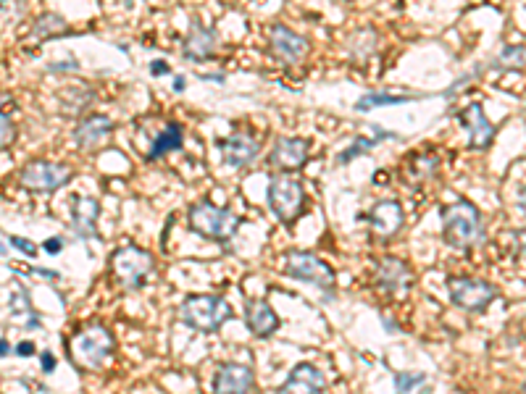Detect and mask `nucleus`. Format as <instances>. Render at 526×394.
Wrapping results in <instances>:
<instances>
[{"label":"nucleus","instance_id":"1","mask_svg":"<svg viewBox=\"0 0 526 394\" xmlns=\"http://www.w3.org/2000/svg\"><path fill=\"white\" fill-rule=\"evenodd\" d=\"M442 240L453 250H474L484 245L487 226L477 205L461 197L448 208H442Z\"/></svg>","mask_w":526,"mask_h":394},{"label":"nucleus","instance_id":"2","mask_svg":"<svg viewBox=\"0 0 526 394\" xmlns=\"http://www.w3.org/2000/svg\"><path fill=\"white\" fill-rule=\"evenodd\" d=\"M116 339L106 324H85L72 331V337L66 339V352L72 358V366L79 371H100L106 366L108 358L114 355Z\"/></svg>","mask_w":526,"mask_h":394},{"label":"nucleus","instance_id":"3","mask_svg":"<svg viewBox=\"0 0 526 394\" xmlns=\"http://www.w3.org/2000/svg\"><path fill=\"white\" fill-rule=\"evenodd\" d=\"M240 221L242 219L232 208H221L211 200H200V203L190 205V211H187V224L192 232L200 234L203 240L216 242V245H229L235 240Z\"/></svg>","mask_w":526,"mask_h":394},{"label":"nucleus","instance_id":"4","mask_svg":"<svg viewBox=\"0 0 526 394\" xmlns=\"http://www.w3.org/2000/svg\"><path fill=\"white\" fill-rule=\"evenodd\" d=\"M232 316H235L232 305L219 295H190L179 305L182 324L195 331H203V334L219 331Z\"/></svg>","mask_w":526,"mask_h":394},{"label":"nucleus","instance_id":"5","mask_svg":"<svg viewBox=\"0 0 526 394\" xmlns=\"http://www.w3.org/2000/svg\"><path fill=\"white\" fill-rule=\"evenodd\" d=\"M156 266V258L137 245H124L119 250L111 253V261H108V268H111V276L114 282L119 284L124 292H137L148 284V276Z\"/></svg>","mask_w":526,"mask_h":394},{"label":"nucleus","instance_id":"6","mask_svg":"<svg viewBox=\"0 0 526 394\" xmlns=\"http://www.w3.org/2000/svg\"><path fill=\"white\" fill-rule=\"evenodd\" d=\"M266 203H269L271 213L277 216L279 224L292 226L306 211V187L295 176L274 174L269 179Z\"/></svg>","mask_w":526,"mask_h":394},{"label":"nucleus","instance_id":"7","mask_svg":"<svg viewBox=\"0 0 526 394\" xmlns=\"http://www.w3.org/2000/svg\"><path fill=\"white\" fill-rule=\"evenodd\" d=\"M285 274L295 282H306L321 289L324 295H329V300H335V268L327 261H321L319 255L306 253V250H290V253H285Z\"/></svg>","mask_w":526,"mask_h":394},{"label":"nucleus","instance_id":"8","mask_svg":"<svg viewBox=\"0 0 526 394\" xmlns=\"http://www.w3.org/2000/svg\"><path fill=\"white\" fill-rule=\"evenodd\" d=\"M74 169L69 163H58V161H37L24 163V169L19 171V184H22L27 192H35V195H53L61 187L72 182Z\"/></svg>","mask_w":526,"mask_h":394},{"label":"nucleus","instance_id":"9","mask_svg":"<svg viewBox=\"0 0 526 394\" xmlns=\"http://www.w3.org/2000/svg\"><path fill=\"white\" fill-rule=\"evenodd\" d=\"M445 287H448L450 303L466 313H484L498 297V287L477 276H450Z\"/></svg>","mask_w":526,"mask_h":394},{"label":"nucleus","instance_id":"10","mask_svg":"<svg viewBox=\"0 0 526 394\" xmlns=\"http://www.w3.org/2000/svg\"><path fill=\"white\" fill-rule=\"evenodd\" d=\"M371 279H374V287L384 292V295L406 297L413 287V268L403 258L384 255V258L374 263Z\"/></svg>","mask_w":526,"mask_h":394},{"label":"nucleus","instance_id":"11","mask_svg":"<svg viewBox=\"0 0 526 394\" xmlns=\"http://www.w3.org/2000/svg\"><path fill=\"white\" fill-rule=\"evenodd\" d=\"M219 145L221 163H227L232 169H248L258 161L261 155V142H258L256 134L250 132H235L224 137V140L216 142Z\"/></svg>","mask_w":526,"mask_h":394},{"label":"nucleus","instance_id":"12","mask_svg":"<svg viewBox=\"0 0 526 394\" xmlns=\"http://www.w3.org/2000/svg\"><path fill=\"white\" fill-rule=\"evenodd\" d=\"M269 53L279 64L298 66L308 56V40L285 24H274L269 29Z\"/></svg>","mask_w":526,"mask_h":394},{"label":"nucleus","instance_id":"13","mask_svg":"<svg viewBox=\"0 0 526 394\" xmlns=\"http://www.w3.org/2000/svg\"><path fill=\"white\" fill-rule=\"evenodd\" d=\"M458 121H461V127L469 134L471 150H477V153L490 150L492 140H495V127H492V121L487 119L482 103H469V106L458 113Z\"/></svg>","mask_w":526,"mask_h":394},{"label":"nucleus","instance_id":"14","mask_svg":"<svg viewBox=\"0 0 526 394\" xmlns=\"http://www.w3.org/2000/svg\"><path fill=\"white\" fill-rule=\"evenodd\" d=\"M311 142L303 137H279L269 153V166L277 171H300L308 163Z\"/></svg>","mask_w":526,"mask_h":394},{"label":"nucleus","instance_id":"15","mask_svg":"<svg viewBox=\"0 0 526 394\" xmlns=\"http://www.w3.org/2000/svg\"><path fill=\"white\" fill-rule=\"evenodd\" d=\"M114 129V119H108L106 113H87L85 119L74 127V145H77L79 150L90 153V150L100 148V145L114 134Z\"/></svg>","mask_w":526,"mask_h":394},{"label":"nucleus","instance_id":"16","mask_svg":"<svg viewBox=\"0 0 526 394\" xmlns=\"http://www.w3.org/2000/svg\"><path fill=\"white\" fill-rule=\"evenodd\" d=\"M403 224H406V211L398 200H379L371 205L369 226L379 240H392L403 229Z\"/></svg>","mask_w":526,"mask_h":394},{"label":"nucleus","instance_id":"17","mask_svg":"<svg viewBox=\"0 0 526 394\" xmlns=\"http://www.w3.org/2000/svg\"><path fill=\"white\" fill-rule=\"evenodd\" d=\"M256 373L245 363H221L214 376V394H250Z\"/></svg>","mask_w":526,"mask_h":394},{"label":"nucleus","instance_id":"18","mask_svg":"<svg viewBox=\"0 0 526 394\" xmlns=\"http://www.w3.org/2000/svg\"><path fill=\"white\" fill-rule=\"evenodd\" d=\"M216 45H219V32L216 27H206V24H192L187 32L185 43H182V56L192 64H206L216 56Z\"/></svg>","mask_w":526,"mask_h":394},{"label":"nucleus","instance_id":"19","mask_svg":"<svg viewBox=\"0 0 526 394\" xmlns=\"http://www.w3.org/2000/svg\"><path fill=\"white\" fill-rule=\"evenodd\" d=\"M277 394H327V376L313 363H298L287 373L285 384Z\"/></svg>","mask_w":526,"mask_h":394},{"label":"nucleus","instance_id":"20","mask_svg":"<svg viewBox=\"0 0 526 394\" xmlns=\"http://www.w3.org/2000/svg\"><path fill=\"white\" fill-rule=\"evenodd\" d=\"M245 326H248L250 334H256L258 339H269L271 334H277L279 329L277 310L271 308L269 300L248 297V300H245Z\"/></svg>","mask_w":526,"mask_h":394},{"label":"nucleus","instance_id":"21","mask_svg":"<svg viewBox=\"0 0 526 394\" xmlns=\"http://www.w3.org/2000/svg\"><path fill=\"white\" fill-rule=\"evenodd\" d=\"M98 216H100V203L95 197H87V195L72 197V226L79 240L87 242L98 234Z\"/></svg>","mask_w":526,"mask_h":394},{"label":"nucleus","instance_id":"22","mask_svg":"<svg viewBox=\"0 0 526 394\" xmlns=\"http://www.w3.org/2000/svg\"><path fill=\"white\" fill-rule=\"evenodd\" d=\"M182 145H185V127L179 121H171L158 132L148 155H145V161H158V158H164V155L174 153V150H182Z\"/></svg>","mask_w":526,"mask_h":394},{"label":"nucleus","instance_id":"23","mask_svg":"<svg viewBox=\"0 0 526 394\" xmlns=\"http://www.w3.org/2000/svg\"><path fill=\"white\" fill-rule=\"evenodd\" d=\"M440 169V155L432 150H421V153L408 155L406 166H403V176L408 184H421L432 179L434 171Z\"/></svg>","mask_w":526,"mask_h":394},{"label":"nucleus","instance_id":"24","mask_svg":"<svg viewBox=\"0 0 526 394\" xmlns=\"http://www.w3.org/2000/svg\"><path fill=\"white\" fill-rule=\"evenodd\" d=\"M369 132H371V137H369V134H363V137H356V140H353V145H348V148L342 150L340 158H337V161H340V163L356 161V158H361V155L369 153L371 148H377V142H382V140H398V134L387 132V129L377 127V124H371Z\"/></svg>","mask_w":526,"mask_h":394},{"label":"nucleus","instance_id":"25","mask_svg":"<svg viewBox=\"0 0 526 394\" xmlns=\"http://www.w3.org/2000/svg\"><path fill=\"white\" fill-rule=\"evenodd\" d=\"M377 32L371 27H363L358 32H353L348 40V53L350 58L356 61V64H363V61H369L374 53H377Z\"/></svg>","mask_w":526,"mask_h":394},{"label":"nucleus","instance_id":"26","mask_svg":"<svg viewBox=\"0 0 526 394\" xmlns=\"http://www.w3.org/2000/svg\"><path fill=\"white\" fill-rule=\"evenodd\" d=\"M526 66V45L508 43L500 48V53L492 58V71H521Z\"/></svg>","mask_w":526,"mask_h":394},{"label":"nucleus","instance_id":"27","mask_svg":"<svg viewBox=\"0 0 526 394\" xmlns=\"http://www.w3.org/2000/svg\"><path fill=\"white\" fill-rule=\"evenodd\" d=\"M8 313H11V318H27V326L24 329H40V316H37L35 310H32V303H29L27 292H24L22 287L14 289L11 292V297H8Z\"/></svg>","mask_w":526,"mask_h":394},{"label":"nucleus","instance_id":"28","mask_svg":"<svg viewBox=\"0 0 526 394\" xmlns=\"http://www.w3.org/2000/svg\"><path fill=\"white\" fill-rule=\"evenodd\" d=\"M416 100V95H390V92H366L361 100L356 103L358 113H369L374 108L384 106H400V103H411Z\"/></svg>","mask_w":526,"mask_h":394},{"label":"nucleus","instance_id":"29","mask_svg":"<svg viewBox=\"0 0 526 394\" xmlns=\"http://www.w3.org/2000/svg\"><path fill=\"white\" fill-rule=\"evenodd\" d=\"M32 35L37 37V40H50V37H61V35H69V24H66L64 16L58 14H43L40 19L35 22V27H32Z\"/></svg>","mask_w":526,"mask_h":394},{"label":"nucleus","instance_id":"30","mask_svg":"<svg viewBox=\"0 0 526 394\" xmlns=\"http://www.w3.org/2000/svg\"><path fill=\"white\" fill-rule=\"evenodd\" d=\"M14 140H16V127L14 121H11V113L3 111L0 113V148L8 150L14 145Z\"/></svg>","mask_w":526,"mask_h":394},{"label":"nucleus","instance_id":"31","mask_svg":"<svg viewBox=\"0 0 526 394\" xmlns=\"http://www.w3.org/2000/svg\"><path fill=\"white\" fill-rule=\"evenodd\" d=\"M424 379H427L424 373H395V392L408 394L411 389L419 387Z\"/></svg>","mask_w":526,"mask_h":394},{"label":"nucleus","instance_id":"32","mask_svg":"<svg viewBox=\"0 0 526 394\" xmlns=\"http://www.w3.org/2000/svg\"><path fill=\"white\" fill-rule=\"evenodd\" d=\"M6 242H11V245H14L16 250H22V253L27 255V258H35V255H37L35 242L24 240V237H6Z\"/></svg>","mask_w":526,"mask_h":394},{"label":"nucleus","instance_id":"33","mask_svg":"<svg viewBox=\"0 0 526 394\" xmlns=\"http://www.w3.org/2000/svg\"><path fill=\"white\" fill-rule=\"evenodd\" d=\"M471 79H477V71H471V74H463V77H458L453 82V85H450V90H445V98H455V95H458V92L461 90H466V82H471Z\"/></svg>","mask_w":526,"mask_h":394},{"label":"nucleus","instance_id":"34","mask_svg":"<svg viewBox=\"0 0 526 394\" xmlns=\"http://www.w3.org/2000/svg\"><path fill=\"white\" fill-rule=\"evenodd\" d=\"M43 247H45V253L48 255H58L61 250H64V237H53V240H45Z\"/></svg>","mask_w":526,"mask_h":394},{"label":"nucleus","instance_id":"35","mask_svg":"<svg viewBox=\"0 0 526 394\" xmlns=\"http://www.w3.org/2000/svg\"><path fill=\"white\" fill-rule=\"evenodd\" d=\"M77 61L74 58H69V61H58V64H50L48 71H53V74H58V71H77Z\"/></svg>","mask_w":526,"mask_h":394},{"label":"nucleus","instance_id":"36","mask_svg":"<svg viewBox=\"0 0 526 394\" xmlns=\"http://www.w3.org/2000/svg\"><path fill=\"white\" fill-rule=\"evenodd\" d=\"M169 71L171 66L166 64V61H153V64H150V74H153V77H166Z\"/></svg>","mask_w":526,"mask_h":394},{"label":"nucleus","instance_id":"37","mask_svg":"<svg viewBox=\"0 0 526 394\" xmlns=\"http://www.w3.org/2000/svg\"><path fill=\"white\" fill-rule=\"evenodd\" d=\"M40 360H43V371L45 373L56 371V355H53V352H43V355H40Z\"/></svg>","mask_w":526,"mask_h":394},{"label":"nucleus","instance_id":"38","mask_svg":"<svg viewBox=\"0 0 526 394\" xmlns=\"http://www.w3.org/2000/svg\"><path fill=\"white\" fill-rule=\"evenodd\" d=\"M16 355H19V358H29V355H35V345H32V342H22V345L16 347Z\"/></svg>","mask_w":526,"mask_h":394},{"label":"nucleus","instance_id":"39","mask_svg":"<svg viewBox=\"0 0 526 394\" xmlns=\"http://www.w3.org/2000/svg\"><path fill=\"white\" fill-rule=\"evenodd\" d=\"M516 203H519V211L526 216V187L519 192V200H516Z\"/></svg>","mask_w":526,"mask_h":394},{"label":"nucleus","instance_id":"40","mask_svg":"<svg viewBox=\"0 0 526 394\" xmlns=\"http://www.w3.org/2000/svg\"><path fill=\"white\" fill-rule=\"evenodd\" d=\"M174 90H177V92H185V77H177V79H174Z\"/></svg>","mask_w":526,"mask_h":394},{"label":"nucleus","instance_id":"41","mask_svg":"<svg viewBox=\"0 0 526 394\" xmlns=\"http://www.w3.org/2000/svg\"><path fill=\"white\" fill-rule=\"evenodd\" d=\"M521 394H526V384H524V387H521Z\"/></svg>","mask_w":526,"mask_h":394}]
</instances>
